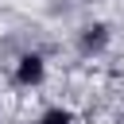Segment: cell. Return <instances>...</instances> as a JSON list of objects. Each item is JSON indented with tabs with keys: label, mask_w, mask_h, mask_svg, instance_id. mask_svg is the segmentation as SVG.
I'll return each mask as SVG.
<instances>
[{
	"label": "cell",
	"mask_w": 124,
	"mask_h": 124,
	"mask_svg": "<svg viewBox=\"0 0 124 124\" xmlns=\"http://www.w3.org/2000/svg\"><path fill=\"white\" fill-rule=\"evenodd\" d=\"M39 78H43L39 58H23V66H19V81H39Z\"/></svg>",
	"instance_id": "1"
},
{
	"label": "cell",
	"mask_w": 124,
	"mask_h": 124,
	"mask_svg": "<svg viewBox=\"0 0 124 124\" xmlns=\"http://www.w3.org/2000/svg\"><path fill=\"white\" fill-rule=\"evenodd\" d=\"M43 124H70V116H66V112H46Z\"/></svg>",
	"instance_id": "2"
}]
</instances>
